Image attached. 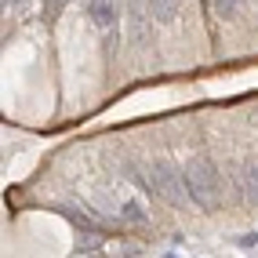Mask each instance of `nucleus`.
<instances>
[{
    "mask_svg": "<svg viewBox=\"0 0 258 258\" xmlns=\"http://www.w3.org/2000/svg\"><path fill=\"white\" fill-rule=\"evenodd\" d=\"M185 178H189V193H193V204L200 211H218L222 208V175L215 160L197 157L185 164Z\"/></svg>",
    "mask_w": 258,
    "mask_h": 258,
    "instance_id": "f257e3e1",
    "label": "nucleus"
},
{
    "mask_svg": "<svg viewBox=\"0 0 258 258\" xmlns=\"http://www.w3.org/2000/svg\"><path fill=\"white\" fill-rule=\"evenodd\" d=\"M146 178H149V189L157 193L164 204H171V208H189L193 204V193H189V178L182 175V171L175 164L167 160H153L146 167Z\"/></svg>",
    "mask_w": 258,
    "mask_h": 258,
    "instance_id": "f03ea898",
    "label": "nucleus"
},
{
    "mask_svg": "<svg viewBox=\"0 0 258 258\" xmlns=\"http://www.w3.org/2000/svg\"><path fill=\"white\" fill-rule=\"evenodd\" d=\"M109 193H113V215L120 222H131V226H146L149 222V211H146V204L139 200V193L127 185H109Z\"/></svg>",
    "mask_w": 258,
    "mask_h": 258,
    "instance_id": "7ed1b4c3",
    "label": "nucleus"
},
{
    "mask_svg": "<svg viewBox=\"0 0 258 258\" xmlns=\"http://www.w3.org/2000/svg\"><path fill=\"white\" fill-rule=\"evenodd\" d=\"M153 4L149 0H127V29H131V40L139 47H149L153 40Z\"/></svg>",
    "mask_w": 258,
    "mask_h": 258,
    "instance_id": "20e7f679",
    "label": "nucleus"
},
{
    "mask_svg": "<svg viewBox=\"0 0 258 258\" xmlns=\"http://www.w3.org/2000/svg\"><path fill=\"white\" fill-rule=\"evenodd\" d=\"M236 182H240V189H244L247 204L258 208V160L254 157H247L244 164H236Z\"/></svg>",
    "mask_w": 258,
    "mask_h": 258,
    "instance_id": "39448f33",
    "label": "nucleus"
},
{
    "mask_svg": "<svg viewBox=\"0 0 258 258\" xmlns=\"http://www.w3.org/2000/svg\"><path fill=\"white\" fill-rule=\"evenodd\" d=\"M91 22H95V29H113L116 26V4L113 0H91Z\"/></svg>",
    "mask_w": 258,
    "mask_h": 258,
    "instance_id": "423d86ee",
    "label": "nucleus"
},
{
    "mask_svg": "<svg viewBox=\"0 0 258 258\" xmlns=\"http://www.w3.org/2000/svg\"><path fill=\"white\" fill-rule=\"evenodd\" d=\"M149 4H153V15H157L160 26H171L182 11V0H149Z\"/></svg>",
    "mask_w": 258,
    "mask_h": 258,
    "instance_id": "0eeeda50",
    "label": "nucleus"
},
{
    "mask_svg": "<svg viewBox=\"0 0 258 258\" xmlns=\"http://www.w3.org/2000/svg\"><path fill=\"white\" fill-rule=\"evenodd\" d=\"M240 4H244V0H211V8H215L218 19H233V15L240 11Z\"/></svg>",
    "mask_w": 258,
    "mask_h": 258,
    "instance_id": "6e6552de",
    "label": "nucleus"
},
{
    "mask_svg": "<svg viewBox=\"0 0 258 258\" xmlns=\"http://www.w3.org/2000/svg\"><path fill=\"white\" fill-rule=\"evenodd\" d=\"M4 4H22V0H4Z\"/></svg>",
    "mask_w": 258,
    "mask_h": 258,
    "instance_id": "1a4fd4ad",
    "label": "nucleus"
}]
</instances>
